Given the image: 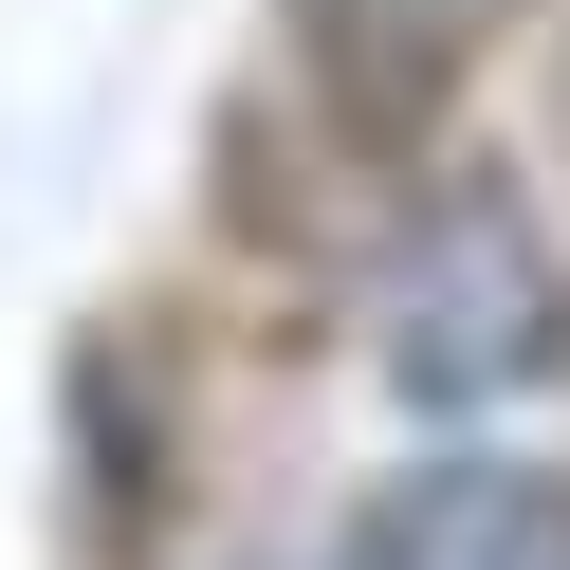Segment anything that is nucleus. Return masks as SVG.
<instances>
[{"label": "nucleus", "instance_id": "f257e3e1", "mask_svg": "<svg viewBox=\"0 0 570 570\" xmlns=\"http://www.w3.org/2000/svg\"><path fill=\"white\" fill-rule=\"evenodd\" d=\"M552 332H570V276H552V239H533V203L460 166V185L423 203L405 313H386V386H405V405H497V386L552 368Z\"/></svg>", "mask_w": 570, "mask_h": 570}, {"label": "nucleus", "instance_id": "f03ea898", "mask_svg": "<svg viewBox=\"0 0 570 570\" xmlns=\"http://www.w3.org/2000/svg\"><path fill=\"white\" fill-rule=\"evenodd\" d=\"M497 38H515V0H295V75L350 148H423Z\"/></svg>", "mask_w": 570, "mask_h": 570}, {"label": "nucleus", "instance_id": "7ed1b4c3", "mask_svg": "<svg viewBox=\"0 0 570 570\" xmlns=\"http://www.w3.org/2000/svg\"><path fill=\"white\" fill-rule=\"evenodd\" d=\"M332 570H570V479L533 460H423L332 533Z\"/></svg>", "mask_w": 570, "mask_h": 570}]
</instances>
